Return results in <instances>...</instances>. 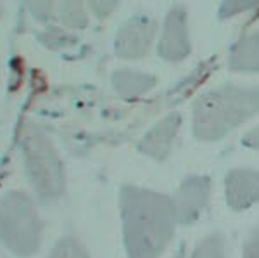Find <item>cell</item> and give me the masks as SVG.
<instances>
[{
  "mask_svg": "<svg viewBox=\"0 0 259 258\" xmlns=\"http://www.w3.org/2000/svg\"><path fill=\"white\" fill-rule=\"evenodd\" d=\"M0 243L16 256L26 258L41 244V222L23 193L12 191L0 199Z\"/></svg>",
  "mask_w": 259,
  "mask_h": 258,
  "instance_id": "cell-1",
  "label": "cell"
},
{
  "mask_svg": "<svg viewBox=\"0 0 259 258\" xmlns=\"http://www.w3.org/2000/svg\"><path fill=\"white\" fill-rule=\"evenodd\" d=\"M52 258H83V251L73 241H62L59 246L56 248Z\"/></svg>",
  "mask_w": 259,
  "mask_h": 258,
  "instance_id": "cell-2",
  "label": "cell"
}]
</instances>
